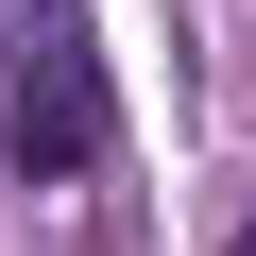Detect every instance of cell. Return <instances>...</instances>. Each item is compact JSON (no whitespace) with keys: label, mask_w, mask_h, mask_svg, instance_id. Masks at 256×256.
Instances as JSON below:
<instances>
[{"label":"cell","mask_w":256,"mask_h":256,"mask_svg":"<svg viewBox=\"0 0 256 256\" xmlns=\"http://www.w3.org/2000/svg\"><path fill=\"white\" fill-rule=\"evenodd\" d=\"M0 154H18L34 188H86V154H102V52H86L68 0H34V52H18V120H0Z\"/></svg>","instance_id":"obj_1"},{"label":"cell","mask_w":256,"mask_h":256,"mask_svg":"<svg viewBox=\"0 0 256 256\" xmlns=\"http://www.w3.org/2000/svg\"><path fill=\"white\" fill-rule=\"evenodd\" d=\"M222 256H256V205H239V222H222Z\"/></svg>","instance_id":"obj_2"}]
</instances>
